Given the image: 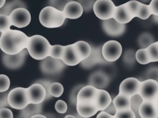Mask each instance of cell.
<instances>
[{"mask_svg": "<svg viewBox=\"0 0 158 118\" xmlns=\"http://www.w3.org/2000/svg\"><path fill=\"white\" fill-rule=\"evenodd\" d=\"M29 37L23 32L11 30L2 33L0 37V49L7 55H16L25 49Z\"/></svg>", "mask_w": 158, "mask_h": 118, "instance_id": "obj_1", "label": "cell"}, {"mask_svg": "<svg viewBox=\"0 0 158 118\" xmlns=\"http://www.w3.org/2000/svg\"><path fill=\"white\" fill-rule=\"evenodd\" d=\"M51 47V45L46 38L36 34L29 37L26 49L33 59L43 60L49 57Z\"/></svg>", "mask_w": 158, "mask_h": 118, "instance_id": "obj_2", "label": "cell"}, {"mask_svg": "<svg viewBox=\"0 0 158 118\" xmlns=\"http://www.w3.org/2000/svg\"><path fill=\"white\" fill-rule=\"evenodd\" d=\"M65 20L62 11H60L53 7L46 6L40 12L39 20L41 24L48 28H55L61 26Z\"/></svg>", "mask_w": 158, "mask_h": 118, "instance_id": "obj_3", "label": "cell"}, {"mask_svg": "<svg viewBox=\"0 0 158 118\" xmlns=\"http://www.w3.org/2000/svg\"><path fill=\"white\" fill-rule=\"evenodd\" d=\"M7 101L9 106L14 109L19 110L24 109L30 104L27 93V88L16 87L12 88L9 92Z\"/></svg>", "mask_w": 158, "mask_h": 118, "instance_id": "obj_4", "label": "cell"}, {"mask_svg": "<svg viewBox=\"0 0 158 118\" xmlns=\"http://www.w3.org/2000/svg\"><path fill=\"white\" fill-rule=\"evenodd\" d=\"M115 7L110 0H97L93 10L98 18L104 21L113 18Z\"/></svg>", "mask_w": 158, "mask_h": 118, "instance_id": "obj_5", "label": "cell"}, {"mask_svg": "<svg viewBox=\"0 0 158 118\" xmlns=\"http://www.w3.org/2000/svg\"><path fill=\"white\" fill-rule=\"evenodd\" d=\"M138 95L143 101H154L158 95V82L152 79L141 81Z\"/></svg>", "mask_w": 158, "mask_h": 118, "instance_id": "obj_6", "label": "cell"}, {"mask_svg": "<svg viewBox=\"0 0 158 118\" xmlns=\"http://www.w3.org/2000/svg\"><path fill=\"white\" fill-rule=\"evenodd\" d=\"M65 66L61 60L48 57L41 61L40 68L41 71L46 75H55L61 73Z\"/></svg>", "mask_w": 158, "mask_h": 118, "instance_id": "obj_7", "label": "cell"}, {"mask_svg": "<svg viewBox=\"0 0 158 118\" xmlns=\"http://www.w3.org/2000/svg\"><path fill=\"white\" fill-rule=\"evenodd\" d=\"M122 52V45L117 41H109L102 45V54L107 62H114L117 60L121 56Z\"/></svg>", "mask_w": 158, "mask_h": 118, "instance_id": "obj_8", "label": "cell"}, {"mask_svg": "<svg viewBox=\"0 0 158 118\" xmlns=\"http://www.w3.org/2000/svg\"><path fill=\"white\" fill-rule=\"evenodd\" d=\"M11 25L21 28L27 26L31 22V15L27 9H15L9 16Z\"/></svg>", "mask_w": 158, "mask_h": 118, "instance_id": "obj_9", "label": "cell"}, {"mask_svg": "<svg viewBox=\"0 0 158 118\" xmlns=\"http://www.w3.org/2000/svg\"><path fill=\"white\" fill-rule=\"evenodd\" d=\"M28 53L27 49L16 55H7L3 53L2 55V62L4 66L8 69H17L23 65Z\"/></svg>", "mask_w": 158, "mask_h": 118, "instance_id": "obj_10", "label": "cell"}, {"mask_svg": "<svg viewBox=\"0 0 158 118\" xmlns=\"http://www.w3.org/2000/svg\"><path fill=\"white\" fill-rule=\"evenodd\" d=\"M102 45L99 47L91 45V53L87 58L83 60L80 63L81 66L85 69H89L97 65H103L109 63L106 61L102 56Z\"/></svg>", "mask_w": 158, "mask_h": 118, "instance_id": "obj_11", "label": "cell"}, {"mask_svg": "<svg viewBox=\"0 0 158 118\" xmlns=\"http://www.w3.org/2000/svg\"><path fill=\"white\" fill-rule=\"evenodd\" d=\"M61 60L67 66H75L83 61L75 43L64 45Z\"/></svg>", "mask_w": 158, "mask_h": 118, "instance_id": "obj_12", "label": "cell"}, {"mask_svg": "<svg viewBox=\"0 0 158 118\" xmlns=\"http://www.w3.org/2000/svg\"><path fill=\"white\" fill-rule=\"evenodd\" d=\"M141 81L135 77H128L120 84L118 93L123 94L129 98L138 95Z\"/></svg>", "mask_w": 158, "mask_h": 118, "instance_id": "obj_13", "label": "cell"}, {"mask_svg": "<svg viewBox=\"0 0 158 118\" xmlns=\"http://www.w3.org/2000/svg\"><path fill=\"white\" fill-rule=\"evenodd\" d=\"M27 93L30 104H41L46 99V90L40 84L33 83L27 88Z\"/></svg>", "mask_w": 158, "mask_h": 118, "instance_id": "obj_14", "label": "cell"}, {"mask_svg": "<svg viewBox=\"0 0 158 118\" xmlns=\"http://www.w3.org/2000/svg\"><path fill=\"white\" fill-rule=\"evenodd\" d=\"M110 82V79L108 75L102 71L98 70L91 73L88 81V85L93 86L97 89L104 90Z\"/></svg>", "mask_w": 158, "mask_h": 118, "instance_id": "obj_15", "label": "cell"}, {"mask_svg": "<svg viewBox=\"0 0 158 118\" xmlns=\"http://www.w3.org/2000/svg\"><path fill=\"white\" fill-rule=\"evenodd\" d=\"M102 28L109 36L117 37L121 36L125 31V25L117 22L113 18L102 22Z\"/></svg>", "mask_w": 158, "mask_h": 118, "instance_id": "obj_16", "label": "cell"}, {"mask_svg": "<svg viewBox=\"0 0 158 118\" xmlns=\"http://www.w3.org/2000/svg\"><path fill=\"white\" fill-rule=\"evenodd\" d=\"M98 89L91 85L84 86L78 92L77 103H94Z\"/></svg>", "mask_w": 158, "mask_h": 118, "instance_id": "obj_17", "label": "cell"}, {"mask_svg": "<svg viewBox=\"0 0 158 118\" xmlns=\"http://www.w3.org/2000/svg\"><path fill=\"white\" fill-rule=\"evenodd\" d=\"M139 114L141 118H158V109L154 101H143L139 108Z\"/></svg>", "mask_w": 158, "mask_h": 118, "instance_id": "obj_18", "label": "cell"}, {"mask_svg": "<svg viewBox=\"0 0 158 118\" xmlns=\"http://www.w3.org/2000/svg\"><path fill=\"white\" fill-rule=\"evenodd\" d=\"M62 12L65 18L77 19L81 16L83 9L78 2L71 1L66 4Z\"/></svg>", "mask_w": 158, "mask_h": 118, "instance_id": "obj_19", "label": "cell"}, {"mask_svg": "<svg viewBox=\"0 0 158 118\" xmlns=\"http://www.w3.org/2000/svg\"><path fill=\"white\" fill-rule=\"evenodd\" d=\"M112 101V98L110 95L105 90H98V94L94 102V104L98 111H103L106 109Z\"/></svg>", "mask_w": 158, "mask_h": 118, "instance_id": "obj_20", "label": "cell"}, {"mask_svg": "<svg viewBox=\"0 0 158 118\" xmlns=\"http://www.w3.org/2000/svg\"><path fill=\"white\" fill-rule=\"evenodd\" d=\"M76 109L77 113L82 118L91 117L99 111L94 103H77Z\"/></svg>", "mask_w": 158, "mask_h": 118, "instance_id": "obj_21", "label": "cell"}, {"mask_svg": "<svg viewBox=\"0 0 158 118\" xmlns=\"http://www.w3.org/2000/svg\"><path fill=\"white\" fill-rule=\"evenodd\" d=\"M113 18L119 23L125 25L129 23L133 18L127 10L125 4H123L115 7Z\"/></svg>", "mask_w": 158, "mask_h": 118, "instance_id": "obj_22", "label": "cell"}, {"mask_svg": "<svg viewBox=\"0 0 158 118\" xmlns=\"http://www.w3.org/2000/svg\"><path fill=\"white\" fill-rule=\"evenodd\" d=\"M113 104L117 111L131 109V98L121 93H118L112 99Z\"/></svg>", "mask_w": 158, "mask_h": 118, "instance_id": "obj_23", "label": "cell"}, {"mask_svg": "<svg viewBox=\"0 0 158 118\" xmlns=\"http://www.w3.org/2000/svg\"><path fill=\"white\" fill-rule=\"evenodd\" d=\"M17 8L27 9V5L23 2L18 0L6 1L3 7L0 9V15L9 16L12 11Z\"/></svg>", "mask_w": 158, "mask_h": 118, "instance_id": "obj_24", "label": "cell"}, {"mask_svg": "<svg viewBox=\"0 0 158 118\" xmlns=\"http://www.w3.org/2000/svg\"><path fill=\"white\" fill-rule=\"evenodd\" d=\"M42 111V103L35 104H29L24 109L20 110V114L23 116L25 118H30L31 117L41 114Z\"/></svg>", "mask_w": 158, "mask_h": 118, "instance_id": "obj_25", "label": "cell"}, {"mask_svg": "<svg viewBox=\"0 0 158 118\" xmlns=\"http://www.w3.org/2000/svg\"><path fill=\"white\" fill-rule=\"evenodd\" d=\"M75 44L79 52L82 60H85L89 56L91 51L90 44L83 41H77L75 42Z\"/></svg>", "mask_w": 158, "mask_h": 118, "instance_id": "obj_26", "label": "cell"}, {"mask_svg": "<svg viewBox=\"0 0 158 118\" xmlns=\"http://www.w3.org/2000/svg\"><path fill=\"white\" fill-rule=\"evenodd\" d=\"M154 42V37L151 34L148 33L141 34L138 40V45L141 47L140 49H146Z\"/></svg>", "mask_w": 158, "mask_h": 118, "instance_id": "obj_27", "label": "cell"}, {"mask_svg": "<svg viewBox=\"0 0 158 118\" xmlns=\"http://www.w3.org/2000/svg\"><path fill=\"white\" fill-rule=\"evenodd\" d=\"M143 102L141 96L138 94L131 98V109L135 115V118H141L139 114V108Z\"/></svg>", "mask_w": 158, "mask_h": 118, "instance_id": "obj_28", "label": "cell"}, {"mask_svg": "<svg viewBox=\"0 0 158 118\" xmlns=\"http://www.w3.org/2000/svg\"><path fill=\"white\" fill-rule=\"evenodd\" d=\"M136 60L141 65H146L151 63L148 57L146 49H139L135 53Z\"/></svg>", "mask_w": 158, "mask_h": 118, "instance_id": "obj_29", "label": "cell"}, {"mask_svg": "<svg viewBox=\"0 0 158 118\" xmlns=\"http://www.w3.org/2000/svg\"><path fill=\"white\" fill-rule=\"evenodd\" d=\"M140 4L141 2L137 1H130L125 3L127 10L133 18L137 16Z\"/></svg>", "mask_w": 158, "mask_h": 118, "instance_id": "obj_30", "label": "cell"}, {"mask_svg": "<svg viewBox=\"0 0 158 118\" xmlns=\"http://www.w3.org/2000/svg\"><path fill=\"white\" fill-rule=\"evenodd\" d=\"M146 50L151 62L158 61V45L156 42L147 47Z\"/></svg>", "mask_w": 158, "mask_h": 118, "instance_id": "obj_31", "label": "cell"}, {"mask_svg": "<svg viewBox=\"0 0 158 118\" xmlns=\"http://www.w3.org/2000/svg\"><path fill=\"white\" fill-rule=\"evenodd\" d=\"M64 92V87L62 84L55 82H52L49 87V93L52 97H60Z\"/></svg>", "mask_w": 158, "mask_h": 118, "instance_id": "obj_32", "label": "cell"}, {"mask_svg": "<svg viewBox=\"0 0 158 118\" xmlns=\"http://www.w3.org/2000/svg\"><path fill=\"white\" fill-rule=\"evenodd\" d=\"M64 49V45H51L49 57L55 59L61 60Z\"/></svg>", "mask_w": 158, "mask_h": 118, "instance_id": "obj_33", "label": "cell"}, {"mask_svg": "<svg viewBox=\"0 0 158 118\" xmlns=\"http://www.w3.org/2000/svg\"><path fill=\"white\" fill-rule=\"evenodd\" d=\"M151 15V12L149 6L141 2L136 17H138L141 20H146Z\"/></svg>", "mask_w": 158, "mask_h": 118, "instance_id": "obj_34", "label": "cell"}, {"mask_svg": "<svg viewBox=\"0 0 158 118\" xmlns=\"http://www.w3.org/2000/svg\"><path fill=\"white\" fill-rule=\"evenodd\" d=\"M85 86L84 84H78L76 86H75L71 90L70 95H69V102L72 105L77 104V95L79 92V91L84 87Z\"/></svg>", "mask_w": 158, "mask_h": 118, "instance_id": "obj_35", "label": "cell"}, {"mask_svg": "<svg viewBox=\"0 0 158 118\" xmlns=\"http://www.w3.org/2000/svg\"><path fill=\"white\" fill-rule=\"evenodd\" d=\"M12 26L9 16L0 15V32L3 33L10 29Z\"/></svg>", "mask_w": 158, "mask_h": 118, "instance_id": "obj_36", "label": "cell"}, {"mask_svg": "<svg viewBox=\"0 0 158 118\" xmlns=\"http://www.w3.org/2000/svg\"><path fill=\"white\" fill-rule=\"evenodd\" d=\"M71 1L70 0H51L48 2L49 6L53 7L55 9L63 11L66 4Z\"/></svg>", "mask_w": 158, "mask_h": 118, "instance_id": "obj_37", "label": "cell"}, {"mask_svg": "<svg viewBox=\"0 0 158 118\" xmlns=\"http://www.w3.org/2000/svg\"><path fill=\"white\" fill-rule=\"evenodd\" d=\"M35 83L40 84L44 88V89L46 90V99L45 100H49L52 98V95L49 93V87H50L51 84L52 83L51 81L41 79L37 80Z\"/></svg>", "mask_w": 158, "mask_h": 118, "instance_id": "obj_38", "label": "cell"}, {"mask_svg": "<svg viewBox=\"0 0 158 118\" xmlns=\"http://www.w3.org/2000/svg\"><path fill=\"white\" fill-rule=\"evenodd\" d=\"M10 87V79L5 74H0V92H7Z\"/></svg>", "mask_w": 158, "mask_h": 118, "instance_id": "obj_39", "label": "cell"}, {"mask_svg": "<svg viewBox=\"0 0 158 118\" xmlns=\"http://www.w3.org/2000/svg\"><path fill=\"white\" fill-rule=\"evenodd\" d=\"M146 80L152 79L158 82V67L153 66L149 68L145 73Z\"/></svg>", "mask_w": 158, "mask_h": 118, "instance_id": "obj_40", "label": "cell"}, {"mask_svg": "<svg viewBox=\"0 0 158 118\" xmlns=\"http://www.w3.org/2000/svg\"><path fill=\"white\" fill-rule=\"evenodd\" d=\"M114 118H135V115L131 109L124 111H116Z\"/></svg>", "mask_w": 158, "mask_h": 118, "instance_id": "obj_41", "label": "cell"}, {"mask_svg": "<svg viewBox=\"0 0 158 118\" xmlns=\"http://www.w3.org/2000/svg\"><path fill=\"white\" fill-rule=\"evenodd\" d=\"M123 60L126 64H133L136 60L135 53L132 50H127L123 57Z\"/></svg>", "mask_w": 158, "mask_h": 118, "instance_id": "obj_42", "label": "cell"}, {"mask_svg": "<svg viewBox=\"0 0 158 118\" xmlns=\"http://www.w3.org/2000/svg\"><path fill=\"white\" fill-rule=\"evenodd\" d=\"M77 2H78L81 6H82V8L83 9L84 12H89L91 10L93 9L94 4L96 2V1L94 0H79Z\"/></svg>", "mask_w": 158, "mask_h": 118, "instance_id": "obj_43", "label": "cell"}, {"mask_svg": "<svg viewBox=\"0 0 158 118\" xmlns=\"http://www.w3.org/2000/svg\"><path fill=\"white\" fill-rule=\"evenodd\" d=\"M68 106L67 103L61 100H59L56 101L55 104V109L56 111L60 114H64L67 111Z\"/></svg>", "mask_w": 158, "mask_h": 118, "instance_id": "obj_44", "label": "cell"}, {"mask_svg": "<svg viewBox=\"0 0 158 118\" xmlns=\"http://www.w3.org/2000/svg\"><path fill=\"white\" fill-rule=\"evenodd\" d=\"M151 12V14L154 16L158 17V0H152L148 5Z\"/></svg>", "mask_w": 158, "mask_h": 118, "instance_id": "obj_45", "label": "cell"}, {"mask_svg": "<svg viewBox=\"0 0 158 118\" xmlns=\"http://www.w3.org/2000/svg\"><path fill=\"white\" fill-rule=\"evenodd\" d=\"M12 111L7 108H2L0 109V118H13Z\"/></svg>", "mask_w": 158, "mask_h": 118, "instance_id": "obj_46", "label": "cell"}, {"mask_svg": "<svg viewBox=\"0 0 158 118\" xmlns=\"http://www.w3.org/2000/svg\"><path fill=\"white\" fill-rule=\"evenodd\" d=\"M9 92L7 91L5 92H0V103L3 105L4 108H6L7 106H9L7 101V96Z\"/></svg>", "mask_w": 158, "mask_h": 118, "instance_id": "obj_47", "label": "cell"}, {"mask_svg": "<svg viewBox=\"0 0 158 118\" xmlns=\"http://www.w3.org/2000/svg\"><path fill=\"white\" fill-rule=\"evenodd\" d=\"M103 111L109 114L111 116H114L115 114L117 111H116V109L113 104V102L112 101L111 103L109 104V106L106 109H104Z\"/></svg>", "mask_w": 158, "mask_h": 118, "instance_id": "obj_48", "label": "cell"}, {"mask_svg": "<svg viewBox=\"0 0 158 118\" xmlns=\"http://www.w3.org/2000/svg\"><path fill=\"white\" fill-rule=\"evenodd\" d=\"M96 118H114V116H111L104 111H101L97 115Z\"/></svg>", "mask_w": 158, "mask_h": 118, "instance_id": "obj_49", "label": "cell"}, {"mask_svg": "<svg viewBox=\"0 0 158 118\" xmlns=\"http://www.w3.org/2000/svg\"><path fill=\"white\" fill-rule=\"evenodd\" d=\"M30 118H47V117L42 114H37V115H35V116L31 117Z\"/></svg>", "mask_w": 158, "mask_h": 118, "instance_id": "obj_50", "label": "cell"}, {"mask_svg": "<svg viewBox=\"0 0 158 118\" xmlns=\"http://www.w3.org/2000/svg\"><path fill=\"white\" fill-rule=\"evenodd\" d=\"M6 1L5 0H0V9L3 7V6L5 4Z\"/></svg>", "mask_w": 158, "mask_h": 118, "instance_id": "obj_51", "label": "cell"}, {"mask_svg": "<svg viewBox=\"0 0 158 118\" xmlns=\"http://www.w3.org/2000/svg\"><path fill=\"white\" fill-rule=\"evenodd\" d=\"M154 101V103H155V104H156V105L157 108V109H158V95H157V96L156 97V98L155 99V100Z\"/></svg>", "mask_w": 158, "mask_h": 118, "instance_id": "obj_52", "label": "cell"}, {"mask_svg": "<svg viewBox=\"0 0 158 118\" xmlns=\"http://www.w3.org/2000/svg\"><path fill=\"white\" fill-rule=\"evenodd\" d=\"M64 118H77V117L73 115H67Z\"/></svg>", "mask_w": 158, "mask_h": 118, "instance_id": "obj_53", "label": "cell"}, {"mask_svg": "<svg viewBox=\"0 0 158 118\" xmlns=\"http://www.w3.org/2000/svg\"><path fill=\"white\" fill-rule=\"evenodd\" d=\"M154 19H155V21L158 23V17H157V16H154Z\"/></svg>", "mask_w": 158, "mask_h": 118, "instance_id": "obj_54", "label": "cell"}, {"mask_svg": "<svg viewBox=\"0 0 158 118\" xmlns=\"http://www.w3.org/2000/svg\"><path fill=\"white\" fill-rule=\"evenodd\" d=\"M4 108V106H3V105L0 103V109H1V108Z\"/></svg>", "mask_w": 158, "mask_h": 118, "instance_id": "obj_55", "label": "cell"}, {"mask_svg": "<svg viewBox=\"0 0 158 118\" xmlns=\"http://www.w3.org/2000/svg\"><path fill=\"white\" fill-rule=\"evenodd\" d=\"M1 34H2V33L0 32V37H1Z\"/></svg>", "mask_w": 158, "mask_h": 118, "instance_id": "obj_56", "label": "cell"}, {"mask_svg": "<svg viewBox=\"0 0 158 118\" xmlns=\"http://www.w3.org/2000/svg\"><path fill=\"white\" fill-rule=\"evenodd\" d=\"M156 43H157V45H158V41H156Z\"/></svg>", "mask_w": 158, "mask_h": 118, "instance_id": "obj_57", "label": "cell"}]
</instances>
